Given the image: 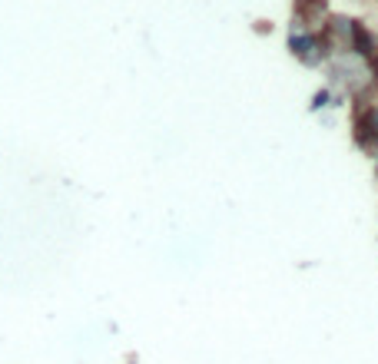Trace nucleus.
<instances>
[{
    "label": "nucleus",
    "mask_w": 378,
    "mask_h": 364,
    "mask_svg": "<svg viewBox=\"0 0 378 364\" xmlns=\"http://www.w3.org/2000/svg\"><path fill=\"white\" fill-rule=\"evenodd\" d=\"M285 47H289V54L295 56L299 63H305V66H319L325 60V54H329V47H325V40L319 37V33L299 30V27H292Z\"/></svg>",
    "instance_id": "nucleus-1"
},
{
    "label": "nucleus",
    "mask_w": 378,
    "mask_h": 364,
    "mask_svg": "<svg viewBox=\"0 0 378 364\" xmlns=\"http://www.w3.org/2000/svg\"><path fill=\"white\" fill-rule=\"evenodd\" d=\"M322 107H329V90H319L312 97V109H322Z\"/></svg>",
    "instance_id": "nucleus-3"
},
{
    "label": "nucleus",
    "mask_w": 378,
    "mask_h": 364,
    "mask_svg": "<svg viewBox=\"0 0 378 364\" xmlns=\"http://www.w3.org/2000/svg\"><path fill=\"white\" fill-rule=\"evenodd\" d=\"M375 169H378V162H375Z\"/></svg>",
    "instance_id": "nucleus-4"
},
{
    "label": "nucleus",
    "mask_w": 378,
    "mask_h": 364,
    "mask_svg": "<svg viewBox=\"0 0 378 364\" xmlns=\"http://www.w3.org/2000/svg\"><path fill=\"white\" fill-rule=\"evenodd\" d=\"M358 142H375L378 146V103H372L358 116Z\"/></svg>",
    "instance_id": "nucleus-2"
}]
</instances>
